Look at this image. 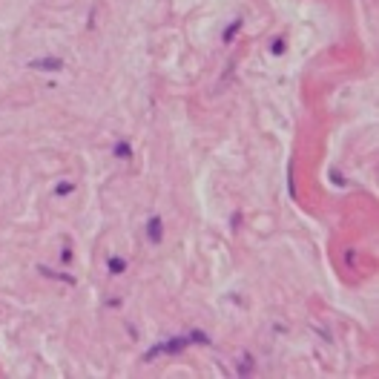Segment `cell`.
Here are the masks:
<instances>
[{"instance_id": "14", "label": "cell", "mask_w": 379, "mask_h": 379, "mask_svg": "<svg viewBox=\"0 0 379 379\" xmlns=\"http://www.w3.org/2000/svg\"><path fill=\"white\" fill-rule=\"evenodd\" d=\"M331 178H333V181H336V184H339V187H342V184H345V178H342V175H339V172H336V170L331 172Z\"/></svg>"}, {"instance_id": "6", "label": "cell", "mask_w": 379, "mask_h": 379, "mask_svg": "<svg viewBox=\"0 0 379 379\" xmlns=\"http://www.w3.org/2000/svg\"><path fill=\"white\" fill-rule=\"evenodd\" d=\"M37 270H40L43 276H49V279H57V282H66V285H78V279H75V276H69V273H55V270H49V267H43V264H40Z\"/></svg>"}, {"instance_id": "9", "label": "cell", "mask_w": 379, "mask_h": 379, "mask_svg": "<svg viewBox=\"0 0 379 379\" xmlns=\"http://www.w3.org/2000/svg\"><path fill=\"white\" fill-rule=\"evenodd\" d=\"M285 49H287V40H285V37H273V43H270V55L279 57V55H285Z\"/></svg>"}, {"instance_id": "4", "label": "cell", "mask_w": 379, "mask_h": 379, "mask_svg": "<svg viewBox=\"0 0 379 379\" xmlns=\"http://www.w3.org/2000/svg\"><path fill=\"white\" fill-rule=\"evenodd\" d=\"M112 155L115 158H121V161H129L132 158V144H129V141H115Z\"/></svg>"}, {"instance_id": "13", "label": "cell", "mask_w": 379, "mask_h": 379, "mask_svg": "<svg viewBox=\"0 0 379 379\" xmlns=\"http://www.w3.org/2000/svg\"><path fill=\"white\" fill-rule=\"evenodd\" d=\"M60 259H63V264L72 262V247H63V253H60Z\"/></svg>"}, {"instance_id": "12", "label": "cell", "mask_w": 379, "mask_h": 379, "mask_svg": "<svg viewBox=\"0 0 379 379\" xmlns=\"http://www.w3.org/2000/svg\"><path fill=\"white\" fill-rule=\"evenodd\" d=\"M230 227H233V230L241 227V213H233V216H230Z\"/></svg>"}, {"instance_id": "5", "label": "cell", "mask_w": 379, "mask_h": 379, "mask_svg": "<svg viewBox=\"0 0 379 379\" xmlns=\"http://www.w3.org/2000/svg\"><path fill=\"white\" fill-rule=\"evenodd\" d=\"M241 26H244V20H241V17L230 20V26L224 29V34H221V40H224V43H233V37H236V34L241 32Z\"/></svg>"}, {"instance_id": "3", "label": "cell", "mask_w": 379, "mask_h": 379, "mask_svg": "<svg viewBox=\"0 0 379 379\" xmlns=\"http://www.w3.org/2000/svg\"><path fill=\"white\" fill-rule=\"evenodd\" d=\"M187 345H190L187 336H172V339H167V342H161V354H181Z\"/></svg>"}, {"instance_id": "7", "label": "cell", "mask_w": 379, "mask_h": 379, "mask_svg": "<svg viewBox=\"0 0 379 379\" xmlns=\"http://www.w3.org/2000/svg\"><path fill=\"white\" fill-rule=\"evenodd\" d=\"M106 270H109L112 276H121L126 270V262L121 259V256H109V259H106Z\"/></svg>"}, {"instance_id": "1", "label": "cell", "mask_w": 379, "mask_h": 379, "mask_svg": "<svg viewBox=\"0 0 379 379\" xmlns=\"http://www.w3.org/2000/svg\"><path fill=\"white\" fill-rule=\"evenodd\" d=\"M144 233H147L149 244H155V247H158L161 241H164V218H161V216H149Z\"/></svg>"}, {"instance_id": "8", "label": "cell", "mask_w": 379, "mask_h": 379, "mask_svg": "<svg viewBox=\"0 0 379 379\" xmlns=\"http://www.w3.org/2000/svg\"><path fill=\"white\" fill-rule=\"evenodd\" d=\"M75 190H78V184H75V181H60L55 187V195H57V198H63V195L75 193Z\"/></svg>"}, {"instance_id": "2", "label": "cell", "mask_w": 379, "mask_h": 379, "mask_svg": "<svg viewBox=\"0 0 379 379\" xmlns=\"http://www.w3.org/2000/svg\"><path fill=\"white\" fill-rule=\"evenodd\" d=\"M29 69H37V72H60L63 69V60L60 57H37V60H29Z\"/></svg>"}, {"instance_id": "11", "label": "cell", "mask_w": 379, "mask_h": 379, "mask_svg": "<svg viewBox=\"0 0 379 379\" xmlns=\"http://www.w3.org/2000/svg\"><path fill=\"white\" fill-rule=\"evenodd\" d=\"M158 354H161V342H158V345H152V348H149L147 354H144V362H152V359H155Z\"/></svg>"}, {"instance_id": "10", "label": "cell", "mask_w": 379, "mask_h": 379, "mask_svg": "<svg viewBox=\"0 0 379 379\" xmlns=\"http://www.w3.org/2000/svg\"><path fill=\"white\" fill-rule=\"evenodd\" d=\"M187 339H190V345L198 342V345H210V336H207L204 331H190L187 333Z\"/></svg>"}]
</instances>
